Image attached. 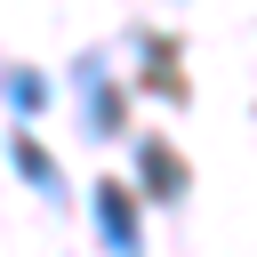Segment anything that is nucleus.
Instances as JSON below:
<instances>
[{"label":"nucleus","instance_id":"7ed1b4c3","mask_svg":"<svg viewBox=\"0 0 257 257\" xmlns=\"http://www.w3.org/2000/svg\"><path fill=\"white\" fill-rule=\"evenodd\" d=\"M137 185L161 201V209H177L185 201V161L169 153V145H153V137H137Z\"/></svg>","mask_w":257,"mask_h":257},{"label":"nucleus","instance_id":"39448f33","mask_svg":"<svg viewBox=\"0 0 257 257\" xmlns=\"http://www.w3.org/2000/svg\"><path fill=\"white\" fill-rule=\"evenodd\" d=\"M8 104H16V120L40 112V104H48V80H40L32 64H8Z\"/></svg>","mask_w":257,"mask_h":257},{"label":"nucleus","instance_id":"20e7f679","mask_svg":"<svg viewBox=\"0 0 257 257\" xmlns=\"http://www.w3.org/2000/svg\"><path fill=\"white\" fill-rule=\"evenodd\" d=\"M8 161H16V177H24L32 193H48V201L64 193V177H56V161L40 153V137H32V128H16V137H8Z\"/></svg>","mask_w":257,"mask_h":257},{"label":"nucleus","instance_id":"f257e3e1","mask_svg":"<svg viewBox=\"0 0 257 257\" xmlns=\"http://www.w3.org/2000/svg\"><path fill=\"white\" fill-rule=\"evenodd\" d=\"M72 80H80V112H88V137H120V88H112V72H104L96 56H80V64H72Z\"/></svg>","mask_w":257,"mask_h":257},{"label":"nucleus","instance_id":"f03ea898","mask_svg":"<svg viewBox=\"0 0 257 257\" xmlns=\"http://www.w3.org/2000/svg\"><path fill=\"white\" fill-rule=\"evenodd\" d=\"M88 209H96V233H104L112 257H137V249H145V241H137V201H128V185H96Z\"/></svg>","mask_w":257,"mask_h":257}]
</instances>
